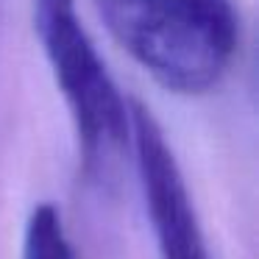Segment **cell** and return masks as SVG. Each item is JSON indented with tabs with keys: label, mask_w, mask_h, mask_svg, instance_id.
I'll return each instance as SVG.
<instances>
[{
	"label": "cell",
	"mask_w": 259,
	"mask_h": 259,
	"mask_svg": "<svg viewBox=\"0 0 259 259\" xmlns=\"http://www.w3.org/2000/svg\"><path fill=\"white\" fill-rule=\"evenodd\" d=\"M95 6L114 42L176 95L212 92L237 56L234 0H95Z\"/></svg>",
	"instance_id": "obj_1"
},
{
	"label": "cell",
	"mask_w": 259,
	"mask_h": 259,
	"mask_svg": "<svg viewBox=\"0 0 259 259\" xmlns=\"http://www.w3.org/2000/svg\"><path fill=\"white\" fill-rule=\"evenodd\" d=\"M34 28L70 109L87 173L112 181L131 140L128 101L87 34L75 0H34Z\"/></svg>",
	"instance_id": "obj_2"
},
{
	"label": "cell",
	"mask_w": 259,
	"mask_h": 259,
	"mask_svg": "<svg viewBox=\"0 0 259 259\" xmlns=\"http://www.w3.org/2000/svg\"><path fill=\"white\" fill-rule=\"evenodd\" d=\"M131 145L142 198L162 259H212L195 203L162 125L140 101H128Z\"/></svg>",
	"instance_id": "obj_3"
},
{
	"label": "cell",
	"mask_w": 259,
	"mask_h": 259,
	"mask_svg": "<svg viewBox=\"0 0 259 259\" xmlns=\"http://www.w3.org/2000/svg\"><path fill=\"white\" fill-rule=\"evenodd\" d=\"M23 259H81L56 203L45 201L31 209L23 231Z\"/></svg>",
	"instance_id": "obj_4"
}]
</instances>
